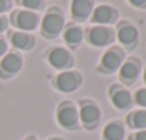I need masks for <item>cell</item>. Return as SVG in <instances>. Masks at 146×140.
<instances>
[{
    "mask_svg": "<svg viewBox=\"0 0 146 140\" xmlns=\"http://www.w3.org/2000/svg\"><path fill=\"white\" fill-rule=\"evenodd\" d=\"M119 19V12L110 5H99L95 6L92 16H90V23L92 24H99V26H110L115 24Z\"/></svg>",
    "mask_w": 146,
    "mask_h": 140,
    "instance_id": "obj_11",
    "label": "cell"
},
{
    "mask_svg": "<svg viewBox=\"0 0 146 140\" xmlns=\"http://www.w3.org/2000/svg\"><path fill=\"white\" fill-rule=\"evenodd\" d=\"M47 140H63V139H60V137H50V139H47Z\"/></svg>",
    "mask_w": 146,
    "mask_h": 140,
    "instance_id": "obj_27",
    "label": "cell"
},
{
    "mask_svg": "<svg viewBox=\"0 0 146 140\" xmlns=\"http://www.w3.org/2000/svg\"><path fill=\"white\" fill-rule=\"evenodd\" d=\"M127 2L137 9H146V0H127Z\"/></svg>",
    "mask_w": 146,
    "mask_h": 140,
    "instance_id": "obj_25",
    "label": "cell"
},
{
    "mask_svg": "<svg viewBox=\"0 0 146 140\" xmlns=\"http://www.w3.org/2000/svg\"><path fill=\"white\" fill-rule=\"evenodd\" d=\"M117 72H119V79L122 83H125V85L135 83L140 75V60L137 57L126 59Z\"/></svg>",
    "mask_w": 146,
    "mask_h": 140,
    "instance_id": "obj_15",
    "label": "cell"
},
{
    "mask_svg": "<svg viewBox=\"0 0 146 140\" xmlns=\"http://www.w3.org/2000/svg\"><path fill=\"white\" fill-rule=\"evenodd\" d=\"M9 42H7V39H6V36H3V34H0V59H2L7 52H9Z\"/></svg>",
    "mask_w": 146,
    "mask_h": 140,
    "instance_id": "obj_22",
    "label": "cell"
},
{
    "mask_svg": "<svg viewBox=\"0 0 146 140\" xmlns=\"http://www.w3.org/2000/svg\"><path fill=\"white\" fill-rule=\"evenodd\" d=\"M6 39L9 42V46L13 47L16 52H30L36 47L37 42L33 33L30 32H22L16 29H7Z\"/></svg>",
    "mask_w": 146,
    "mask_h": 140,
    "instance_id": "obj_10",
    "label": "cell"
},
{
    "mask_svg": "<svg viewBox=\"0 0 146 140\" xmlns=\"http://www.w3.org/2000/svg\"><path fill=\"white\" fill-rule=\"evenodd\" d=\"M13 3H16L19 9H26L36 13L44 12L46 9V0H15Z\"/></svg>",
    "mask_w": 146,
    "mask_h": 140,
    "instance_id": "obj_19",
    "label": "cell"
},
{
    "mask_svg": "<svg viewBox=\"0 0 146 140\" xmlns=\"http://www.w3.org/2000/svg\"><path fill=\"white\" fill-rule=\"evenodd\" d=\"M56 120L57 123L66 130H76L79 127V110L75 103L69 100L62 102L56 110Z\"/></svg>",
    "mask_w": 146,
    "mask_h": 140,
    "instance_id": "obj_8",
    "label": "cell"
},
{
    "mask_svg": "<svg viewBox=\"0 0 146 140\" xmlns=\"http://www.w3.org/2000/svg\"><path fill=\"white\" fill-rule=\"evenodd\" d=\"M115 34L119 43L129 50L137 44V39H139L137 29L129 22H120L115 30Z\"/></svg>",
    "mask_w": 146,
    "mask_h": 140,
    "instance_id": "obj_14",
    "label": "cell"
},
{
    "mask_svg": "<svg viewBox=\"0 0 146 140\" xmlns=\"http://www.w3.org/2000/svg\"><path fill=\"white\" fill-rule=\"evenodd\" d=\"M7 19H9V24L13 29L33 33L36 29H39L42 16L36 12L26 10V9H13L10 12V16H7Z\"/></svg>",
    "mask_w": 146,
    "mask_h": 140,
    "instance_id": "obj_2",
    "label": "cell"
},
{
    "mask_svg": "<svg viewBox=\"0 0 146 140\" xmlns=\"http://www.w3.org/2000/svg\"><path fill=\"white\" fill-rule=\"evenodd\" d=\"M116 39L115 29L110 26H99V24H92L85 30V40L88 42L89 46L102 49L106 46H110L113 40Z\"/></svg>",
    "mask_w": 146,
    "mask_h": 140,
    "instance_id": "obj_4",
    "label": "cell"
},
{
    "mask_svg": "<svg viewBox=\"0 0 146 140\" xmlns=\"http://www.w3.org/2000/svg\"><path fill=\"white\" fill-rule=\"evenodd\" d=\"M127 124L132 129L146 130V110H135L127 116Z\"/></svg>",
    "mask_w": 146,
    "mask_h": 140,
    "instance_id": "obj_18",
    "label": "cell"
},
{
    "mask_svg": "<svg viewBox=\"0 0 146 140\" xmlns=\"http://www.w3.org/2000/svg\"><path fill=\"white\" fill-rule=\"evenodd\" d=\"M25 140H37V137H36V136H27Z\"/></svg>",
    "mask_w": 146,
    "mask_h": 140,
    "instance_id": "obj_26",
    "label": "cell"
},
{
    "mask_svg": "<svg viewBox=\"0 0 146 140\" xmlns=\"http://www.w3.org/2000/svg\"><path fill=\"white\" fill-rule=\"evenodd\" d=\"M79 120L80 124L86 130H93L99 126L100 119H102V110L99 104L93 100L83 99L79 103Z\"/></svg>",
    "mask_w": 146,
    "mask_h": 140,
    "instance_id": "obj_5",
    "label": "cell"
},
{
    "mask_svg": "<svg viewBox=\"0 0 146 140\" xmlns=\"http://www.w3.org/2000/svg\"><path fill=\"white\" fill-rule=\"evenodd\" d=\"M83 83V76L78 70H64L59 72L53 77V87L62 93H73L80 89Z\"/></svg>",
    "mask_w": 146,
    "mask_h": 140,
    "instance_id": "obj_6",
    "label": "cell"
},
{
    "mask_svg": "<svg viewBox=\"0 0 146 140\" xmlns=\"http://www.w3.org/2000/svg\"><path fill=\"white\" fill-rule=\"evenodd\" d=\"M46 61L59 72H64V70H72L75 66V56L73 53L63 46H52L46 50L44 53Z\"/></svg>",
    "mask_w": 146,
    "mask_h": 140,
    "instance_id": "obj_3",
    "label": "cell"
},
{
    "mask_svg": "<svg viewBox=\"0 0 146 140\" xmlns=\"http://www.w3.org/2000/svg\"><path fill=\"white\" fill-rule=\"evenodd\" d=\"M7 29H9V19L6 15H3V16H0V34L7 32Z\"/></svg>",
    "mask_w": 146,
    "mask_h": 140,
    "instance_id": "obj_23",
    "label": "cell"
},
{
    "mask_svg": "<svg viewBox=\"0 0 146 140\" xmlns=\"http://www.w3.org/2000/svg\"><path fill=\"white\" fill-rule=\"evenodd\" d=\"M62 36H63V42L69 50H76L82 46V43L85 40V29L79 23L70 22L64 26Z\"/></svg>",
    "mask_w": 146,
    "mask_h": 140,
    "instance_id": "obj_12",
    "label": "cell"
},
{
    "mask_svg": "<svg viewBox=\"0 0 146 140\" xmlns=\"http://www.w3.org/2000/svg\"><path fill=\"white\" fill-rule=\"evenodd\" d=\"M133 100L137 106L146 107V87H142V89L136 90V93L133 96Z\"/></svg>",
    "mask_w": 146,
    "mask_h": 140,
    "instance_id": "obj_20",
    "label": "cell"
},
{
    "mask_svg": "<svg viewBox=\"0 0 146 140\" xmlns=\"http://www.w3.org/2000/svg\"><path fill=\"white\" fill-rule=\"evenodd\" d=\"M125 61V50L119 46H110L100 57L98 64V72L103 75H112L120 69Z\"/></svg>",
    "mask_w": 146,
    "mask_h": 140,
    "instance_id": "obj_7",
    "label": "cell"
},
{
    "mask_svg": "<svg viewBox=\"0 0 146 140\" xmlns=\"http://www.w3.org/2000/svg\"><path fill=\"white\" fill-rule=\"evenodd\" d=\"M13 0H0V16L6 15L7 12H12Z\"/></svg>",
    "mask_w": 146,
    "mask_h": 140,
    "instance_id": "obj_21",
    "label": "cell"
},
{
    "mask_svg": "<svg viewBox=\"0 0 146 140\" xmlns=\"http://www.w3.org/2000/svg\"><path fill=\"white\" fill-rule=\"evenodd\" d=\"M95 0H70V17L75 23H85L90 19L95 9Z\"/></svg>",
    "mask_w": 146,
    "mask_h": 140,
    "instance_id": "obj_13",
    "label": "cell"
},
{
    "mask_svg": "<svg viewBox=\"0 0 146 140\" xmlns=\"http://www.w3.org/2000/svg\"><path fill=\"white\" fill-rule=\"evenodd\" d=\"M143 80H145V83H146V70H145V73H143Z\"/></svg>",
    "mask_w": 146,
    "mask_h": 140,
    "instance_id": "obj_28",
    "label": "cell"
},
{
    "mask_svg": "<svg viewBox=\"0 0 146 140\" xmlns=\"http://www.w3.org/2000/svg\"><path fill=\"white\" fill-rule=\"evenodd\" d=\"M25 59L20 52L9 50L2 59H0V79L9 80L15 77L23 67Z\"/></svg>",
    "mask_w": 146,
    "mask_h": 140,
    "instance_id": "obj_9",
    "label": "cell"
},
{
    "mask_svg": "<svg viewBox=\"0 0 146 140\" xmlns=\"http://www.w3.org/2000/svg\"><path fill=\"white\" fill-rule=\"evenodd\" d=\"M64 26H66V19L63 10L59 6H50L44 10V15L40 19L39 30L42 37L47 40H54L62 34Z\"/></svg>",
    "mask_w": 146,
    "mask_h": 140,
    "instance_id": "obj_1",
    "label": "cell"
},
{
    "mask_svg": "<svg viewBox=\"0 0 146 140\" xmlns=\"http://www.w3.org/2000/svg\"><path fill=\"white\" fill-rule=\"evenodd\" d=\"M109 97H110V102L113 103V106L119 110H126L133 103V97H132L130 92L127 89L122 87L120 85H112L110 86Z\"/></svg>",
    "mask_w": 146,
    "mask_h": 140,
    "instance_id": "obj_16",
    "label": "cell"
},
{
    "mask_svg": "<svg viewBox=\"0 0 146 140\" xmlns=\"http://www.w3.org/2000/svg\"><path fill=\"white\" fill-rule=\"evenodd\" d=\"M103 140H123L125 139V126L119 120L109 122L103 129Z\"/></svg>",
    "mask_w": 146,
    "mask_h": 140,
    "instance_id": "obj_17",
    "label": "cell"
},
{
    "mask_svg": "<svg viewBox=\"0 0 146 140\" xmlns=\"http://www.w3.org/2000/svg\"><path fill=\"white\" fill-rule=\"evenodd\" d=\"M129 140H146V130H139L136 133H133Z\"/></svg>",
    "mask_w": 146,
    "mask_h": 140,
    "instance_id": "obj_24",
    "label": "cell"
}]
</instances>
